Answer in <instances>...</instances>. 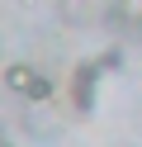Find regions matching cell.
<instances>
[{"mask_svg":"<svg viewBox=\"0 0 142 147\" xmlns=\"http://www.w3.org/2000/svg\"><path fill=\"white\" fill-rule=\"evenodd\" d=\"M95 90H100V71L90 62H76L71 67V109L76 114H90L95 109Z\"/></svg>","mask_w":142,"mask_h":147,"instance_id":"obj_1","label":"cell"},{"mask_svg":"<svg viewBox=\"0 0 142 147\" xmlns=\"http://www.w3.org/2000/svg\"><path fill=\"white\" fill-rule=\"evenodd\" d=\"M33 76H38V71H33V67H28V62H9V67H5V71H0V81H5V86H9V90H14V95H24V90H28V86H33Z\"/></svg>","mask_w":142,"mask_h":147,"instance_id":"obj_2","label":"cell"},{"mask_svg":"<svg viewBox=\"0 0 142 147\" xmlns=\"http://www.w3.org/2000/svg\"><path fill=\"white\" fill-rule=\"evenodd\" d=\"M24 100H33V105H47V100H52V81L38 71V76H33V86L24 90Z\"/></svg>","mask_w":142,"mask_h":147,"instance_id":"obj_3","label":"cell"},{"mask_svg":"<svg viewBox=\"0 0 142 147\" xmlns=\"http://www.w3.org/2000/svg\"><path fill=\"white\" fill-rule=\"evenodd\" d=\"M90 67L100 71V76H104V71H118V67H123V52H114V48H109V52H100V57H95Z\"/></svg>","mask_w":142,"mask_h":147,"instance_id":"obj_4","label":"cell"},{"mask_svg":"<svg viewBox=\"0 0 142 147\" xmlns=\"http://www.w3.org/2000/svg\"><path fill=\"white\" fill-rule=\"evenodd\" d=\"M0 147H14V142H9V138H5V133H0Z\"/></svg>","mask_w":142,"mask_h":147,"instance_id":"obj_5","label":"cell"}]
</instances>
